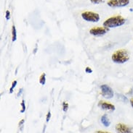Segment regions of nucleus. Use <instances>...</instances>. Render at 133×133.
Segmentation results:
<instances>
[{
    "label": "nucleus",
    "instance_id": "obj_3",
    "mask_svg": "<svg viewBox=\"0 0 133 133\" xmlns=\"http://www.w3.org/2000/svg\"><path fill=\"white\" fill-rule=\"evenodd\" d=\"M82 17L84 20H85L86 22L97 23L100 20V15L98 14L93 12H89V11H86L82 13Z\"/></svg>",
    "mask_w": 133,
    "mask_h": 133
},
{
    "label": "nucleus",
    "instance_id": "obj_10",
    "mask_svg": "<svg viewBox=\"0 0 133 133\" xmlns=\"http://www.w3.org/2000/svg\"><path fill=\"white\" fill-rule=\"evenodd\" d=\"M17 40V32H16V28L15 25H13L12 28V41H15Z\"/></svg>",
    "mask_w": 133,
    "mask_h": 133
},
{
    "label": "nucleus",
    "instance_id": "obj_12",
    "mask_svg": "<svg viewBox=\"0 0 133 133\" xmlns=\"http://www.w3.org/2000/svg\"><path fill=\"white\" fill-rule=\"evenodd\" d=\"M69 105L67 102H63V110L64 112H67V111L68 109Z\"/></svg>",
    "mask_w": 133,
    "mask_h": 133
},
{
    "label": "nucleus",
    "instance_id": "obj_18",
    "mask_svg": "<svg viewBox=\"0 0 133 133\" xmlns=\"http://www.w3.org/2000/svg\"><path fill=\"white\" fill-rule=\"evenodd\" d=\"M85 72H86V73H92V70L91 68H90L89 66H87V67H86Z\"/></svg>",
    "mask_w": 133,
    "mask_h": 133
},
{
    "label": "nucleus",
    "instance_id": "obj_19",
    "mask_svg": "<svg viewBox=\"0 0 133 133\" xmlns=\"http://www.w3.org/2000/svg\"><path fill=\"white\" fill-rule=\"evenodd\" d=\"M24 122H25V120H24V119H22V120H21V121H20V122H19V127L23 126V124H24Z\"/></svg>",
    "mask_w": 133,
    "mask_h": 133
},
{
    "label": "nucleus",
    "instance_id": "obj_7",
    "mask_svg": "<svg viewBox=\"0 0 133 133\" xmlns=\"http://www.w3.org/2000/svg\"><path fill=\"white\" fill-rule=\"evenodd\" d=\"M115 129L117 133H132V129L124 124H117Z\"/></svg>",
    "mask_w": 133,
    "mask_h": 133
},
{
    "label": "nucleus",
    "instance_id": "obj_1",
    "mask_svg": "<svg viewBox=\"0 0 133 133\" xmlns=\"http://www.w3.org/2000/svg\"><path fill=\"white\" fill-rule=\"evenodd\" d=\"M111 59L117 64H124L130 59V54L125 49H120L112 54Z\"/></svg>",
    "mask_w": 133,
    "mask_h": 133
},
{
    "label": "nucleus",
    "instance_id": "obj_4",
    "mask_svg": "<svg viewBox=\"0 0 133 133\" xmlns=\"http://www.w3.org/2000/svg\"><path fill=\"white\" fill-rule=\"evenodd\" d=\"M130 0H109L107 4L111 7H124L130 4Z\"/></svg>",
    "mask_w": 133,
    "mask_h": 133
},
{
    "label": "nucleus",
    "instance_id": "obj_11",
    "mask_svg": "<svg viewBox=\"0 0 133 133\" xmlns=\"http://www.w3.org/2000/svg\"><path fill=\"white\" fill-rule=\"evenodd\" d=\"M39 83L41 85H44L46 83V74L43 73L39 77Z\"/></svg>",
    "mask_w": 133,
    "mask_h": 133
},
{
    "label": "nucleus",
    "instance_id": "obj_15",
    "mask_svg": "<svg viewBox=\"0 0 133 133\" xmlns=\"http://www.w3.org/2000/svg\"><path fill=\"white\" fill-rule=\"evenodd\" d=\"M90 1L92 4H100V3H101V2H103L104 0H90Z\"/></svg>",
    "mask_w": 133,
    "mask_h": 133
},
{
    "label": "nucleus",
    "instance_id": "obj_14",
    "mask_svg": "<svg viewBox=\"0 0 133 133\" xmlns=\"http://www.w3.org/2000/svg\"><path fill=\"white\" fill-rule=\"evenodd\" d=\"M17 83H18L17 80H15L14 82H13V83H12V86H11V88H10V93H13V89L15 88V86H16Z\"/></svg>",
    "mask_w": 133,
    "mask_h": 133
},
{
    "label": "nucleus",
    "instance_id": "obj_9",
    "mask_svg": "<svg viewBox=\"0 0 133 133\" xmlns=\"http://www.w3.org/2000/svg\"><path fill=\"white\" fill-rule=\"evenodd\" d=\"M101 122H102V124H103L104 126L106 127L110 126L111 122H110L109 119L108 118L106 114H104V115L102 116V117H101Z\"/></svg>",
    "mask_w": 133,
    "mask_h": 133
},
{
    "label": "nucleus",
    "instance_id": "obj_17",
    "mask_svg": "<svg viewBox=\"0 0 133 133\" xmlns=\"http://www.w3.org/2000/svg\"><path fill=\"white\" fill-rule=\"evenodd\" d=\"M50 118H51V112L49 111V112L47 113V116H46V122H48L50 121Z\"/></svg>",
    "mask_w": 133,
    "mask_h": 133
},
{
    "label": "nucleus",
    "instance_id": "obj_21",
    "mask_svg": "<svg viewBox=\"0 0 133 133\" xmlns=\"http://www.w3.org/2000/svg\"><path fill=\"white\" fill-rule=\"evenodd\" d=\"M130 103H131V106H132V107L133 108V98L132 99L130 100Z\"/></svg>",
    "mask_w": 133,
    "mask_h": 133
},
{
    "label": "nucleus",
    "instance_id": "obj_6",
    "mask_svg": "<svg viewBox=\"0 0 133 133\" xmlns=\"http://www.w3.org/2000/svg\"><path fill=\"white\" fill-rule=\"evenodd\" d=\"M108 31V29L106 27H95L90 29V33L95 36H100L105 35Z\"/></svg>",
    "mask_w": 133,
    "mask_h": 133
},
{
    "label": "nucleus",
    "instance_id": "obj_16",
    "mask_svg": "<svg viewBox=\"0 0 133 133\" xmlns=\"http://www.w3.org/2000/svg\"><path fill=\"white\" fill-rule=\"evenodd\" d=\"M5 17H6V19H7V20H10V12L9 10H7L6 11V15H5Z\"/></svg>",
    "mask_w": 133,
    "mask_h": 133
},
{
    "label": "nucleus",
    "instance_id": "obj_8",
    "mask_svg": "<svg viewBox=\"0 0 133 133\" xmlns=\"http://www.w3.org/2000/svg\"><path fill=\"white\" fill-rule=\"evenodd\" d=\"M98 106L104 110H109V111H114L116 109V107L112 103H108V102H105L103 101H100L98 103Z\"/></svg>",
    "mask_w": 133,
    "mask_h": 133
},
{
    "label": "nucleus",
    "instance_id": "obj_13",
    "mask_svg": "<svg viewBox=\"0 0 133 133\" xmlns=\"http://www.w3.org/2000/svg\"><path fill=\"white\" fill-rule=\"evenodd\" d=\"M20 105H21V107H22V109L20 110V112H21V113H24V112L26 111V104H25V101H24V100L22 101Z\"/></svg>",
    "mask_w": 133,
    "mask_h": 133
},
{
    "label": "nucleus",
    "instance_id": "obj_5",
    "mask_svg": "<svg viewBox=\"0 0 133 133\" xmlns=\"http://www.w3.org/2000/svg\"><path fill=\"white\" fill-rule=\"evenodd\" d=\"M101 88V93H102V96L104 98H106L107 99H110V98H112L113 97V91L112 90V88L109 87L107 85H102L100 86Z\"/></svg>",
    "mask_w": 133,
    "mask_h": 133
},
{
    "label": "nucleus",
    "instance_id": "obj_20",
    "mask_svg": "<svg viewBox=\"0 0 133 133\" xmlns=\"http://www.w3.org/2000/svg\"><path fill=\"white\" fill-rule=\"evenodd\" d=\"M95 133H111V132H106V131H100V130H99V131H97Z\"/></svg>",
    "mask_w": 133,
    "mask_h": 133
},
{
    "label": "nucleus",
    "instance_id": "obj_2",
    "mask_svg": "<svg viewBox=\"0 0 133 133\" xmlns=\"http://www.w3.org/2000/svg\"><path fill=\"white\" fill-rule=\"evenodd\" d=\"M126 20L121 15H117V16H113L107 19L104 23H103V26L108 28H117L123 25L125 23Z\"/></svg>",
    "mask_w": 133,
    "mask_h": 133
}]
</instances>
